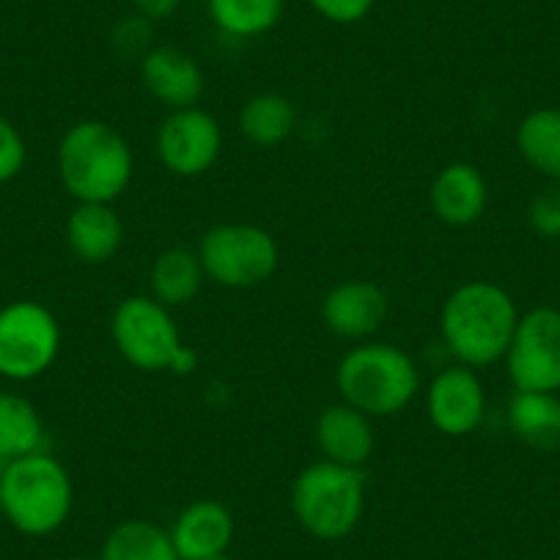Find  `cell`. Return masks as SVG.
<instances>
[{"mask_svg":"<svg viewBox=\"0 0 560 560\" xmlns=\"http://www.w3.org/2000/svg\"><path fill=\"white\" fill-rule=\"evenodd\" d=\"M516 305L505 289L489 280H470L443 305L440 327L448 352L462 365L481 369L505 358L516 330Z\"/></svg>","mask_w":560,"mask_h":560,"instance_id":"obj_1","label":"cell"},{"mask_svg":"<svg viewBox=\"0 0 560 560\" xmlns=\"http://www.w3.org/2000/svg\"><path fill=\"white\" fill-rule=\"evenodd\" d=\"M132 149L96 118L72 124L58 143V176L78 203H113L132 182Z\"/></svg>","mask_w":560,"mask_h":560,"instance_id":"obj_2","label":"cell"},{"mask_svg":"<svg viewBox=\"0 0 560 560\" xmlns=\"http://www.w3.org/2000/svg\"><path fill=\"white\" fill-rule=\"evenodd\" d=\"M74 489L67 467L47 451L7 462L0 481V514L25 536H50L72 511Z\"/></svg>","mask_w":560,"mask_h":560,"instance_id":"obj_3","label":"cell"},{"mask_svg":"<svg viewBox=\"0 0 560 560\" xmlns=\"http://www.w3.org/2000/svg\"><path fill=\"white\" fill-rule=\"evenodd\" d=\"M336 385L349 407L369 418H387L407 407L420 387L415 360L390 343H363L343 354Z\"/></svg>","mask_w":560,"mask_h":560,"instance_id":"obj_4","label":"cell"},{"mask_svg":"<svg viewBox=\"0 0 560 560\" xmlns=\"http://www.w3.org/2000/svg\"><path fill=\"white\" fill-rule=\"evenodd\" d=\"M292 509L314 538L338 541L349 536L365 509L363 472L330 459L314 462L294 481Z\"/></svg>","mask_w":560,"mask_h":560,"instance_id":"obj_5","label":"cell"},{"mask_svg":"<svg viewBox=\"0 0 560 560\" xmlns=\"http://www.w3.org/2000/svg\"><path fill=\"white\" fill-rule=\"evenodd\" d=\"M113 343L129 365L140 371H176L187 374L196 369V354L182 343L171 308L154 298L135 294L118 303L110 322Z\"/></svg>","mask_w":560,"mask_h":560,"instance_id":"obj_6","label":"cell"},{"mask_svg":"<svg viewBox=\"0 0 560 560\" xmlns=\"http://www.w3.org/2000/svg\"><path fill=\"white\" fill-rule=\"evenodd\" d=\"M198 258L218 287H261L278 269V242L269 231L250 223H220L201 236Z\"/></svg>","mask_w":560,"mask_h":560,"instance_id":"obj_7","label":"cell"},{"mask_svg":"<svg viewBox=\"0 0 560 560\" xmlns=\"http://www.w3.org/2000/svg\"><path fill=\"white\" fill-rule=\"evenodd\" d=\"M61 349V327L50 308L18 300L0 308V376L31 382L45 374Z\"/></svg>","mask_w":560,"mask_h":560,"instance_id":"obj_8","label":"cell"},{"mask_svg":"<svg viewBox=\"0 0 560 560\" xmlns=\"http://www.w3.org/2000/svg\"><path fill=\"white\" fill-rule=\"evenodd\" d=\"M505 360L516 390H560V311L533 308L522 316Z\"/></svg>","mask_w":560,"mask_h":560,"instance_id":"obj_9","label":"cell"},{"mask_svg":"<svg viewBox=\"0 0 560 560\" xmlns=\"http://www.w3.org/2000/svg\"><path fill=\"white\" fill-rule=\"evenodd\" d=\"M223 152V132L218 118L201 107L171 110L158 132V154L176 176H201L218 163Z\"/></svg>","mask_w":560,"mask_h":560,"instance_id":"obj_10","label":"cell"},{"mask_svg":"<svg viewBox=\"0 0 560 560\" xmlns=\"http://www.w3.org/2000/svg\"><path fill=\"white\" fill-rule=\"evenodd\" d=\"M427 412L432 427L448 438H465L481 427L487 393L470 365L440 371L427 390Z\"/></svg>","mask_w":560,"mask_h":560,"instance_id":"obj_11","label":"cell"},{"mask_svg":"<svg viewBox=\"0 0 560 560\" xmlns=\"http://www.w3.org/2000/svg\"><path fill=\"white\" fill-rule=\"evenodd\" d=\"M390 314L387 294L371 280H343L322 300V319L338 338L360 341L385 325Z\"/></svg>","mask_w":560,"mask_h":560,"instance_id":"obj_12","label":"cell"},{"mask_svg":"<svg viewBox=\"0 0 560 560\" xmlns=\"http://www.w3.org/2000/svg\"><path fill=\"white\" fill-rule=\"evenodd\" d=\"M140 80L149 94L171 110L196 107L203 94L201 67L176 47H154L140 58Z\"/></svg>","mask_w":560,"mask_h":560,"instance_id":"obj_13","label":"cell"},{"mask_svg":"<svg viewBox=\"0 0 560 560\" xmlns=\"http://www.w3.org/2000/svg\"><path fill=\"white\" fill-rule=\"evenodd\" d=\"M234 538V516L218 500H196L176 516L171 527L179 560H203L223 555Z\"/></svg>","mask_w":560,"mask_h":560,"instance_id":"obj_14","label":"cell"},{"mask_svg":"<svg viewBox=\"0 0 560 560\" xmlns=\"http://www.w3.org/2000/svg\"><path fill=\"white\" fill-rule=\"evenodd\" d=\"M316 443L325 459L347 467H360L374 454V427L371 418L347 401L332 404L316 420Z\"/></svg>","mask_w":560,"mask_h":560,"instance_id":"obj_15","label":"cell"},{"mask_svg":"<svg viewBox=\"0 0 560 560\" xmlns=\"http://www.w3.org/2000/svg\"><path fill=\"white\" fill-rule=\"evenodd\" d=\"M432 209L443 223L462 229L476 223L489 201V187L481 171L470 163H451L434 179Z\"/></svg>","mask_w":560,"mask_h":560,"instance_id":"obj_16","label":"cell"},{"mask_svg":"<svg viewBox=\"0 0 560 560\" xmlns=\"http://www.w3.org/2000/svg\"><path fill=\"white\" fill-rule=\"evenodd\" d=\"M67 242L80 261H110L124 242V223L110 203H78L67 220Z\"/></svg>","mask_w":560,"mask_h":560,"instance_id":"obj_17","label":"cell"},{"mask_svg":"<svg viewBox=\"0 0 560 560\" xmlns=\"http://www.w3.org/2000/svg\"><path fill=\"white\" fill-rule=\"evenodd\" d=\"M516 438L538 451H560V398L555 393L516 390L509 407Z\"/></svg>","mask_w":560,"mask_h":560,"instance_id":"obj_18","label":"cell"},{"mask_svg":"<svg viewBox=\"0 0 560 560\" xmlns=\"http://www.w3.org/2000/svg\"><path fill=\"white\" fill-rule=\"evenodd\" d=\"M207 272L198 253L187 247H168L154 258L152 267V294L165 308L187 305L201 292Z\"/></svg>","mask_w":560,"mask_h":560,"instance_id":"obj_19","label":"cell"},{"mask_svg":"<svg viewBox=\"0 0 560 560\" xmlns=\"http://www.w3.org/2000/svg\"><path fill=\"white\" fill-rule=\"evenodd\" d=\"M45 451V423L34 404L18 393H0V459L14 462Z\"/></svg>","mask_w":560,"mask_h":560,"instance_id":"obj_20","label":"cell"},{"mask_svg":"<svg viewBox=\"0 0 560 560\" xmlns=\"http://www.w3.org/2000/svg\"><path fill=\"white\" fill-rule=\"evenodd\" d=\"M100 560H179V552L168 530L147 520H129L113 527Z\"/></svg>","mask_w":560,"mask_h":560,"instance_id":"obj_21","label":"cell"},{"mask_svg":"<svg viewBox=\"0 0 560 560\" xmlns=\"http://www.w3.org/2000/svg\"><path fill=\"white\" fill-rule=\"evenodd\" d=\"M298 124V110L280 94H256L242 105L240 129L253 147H278Z\"/></svg>","mask_w":560,"mask_h":560,"instance_id":"obj_22","label":"cell"},{"mask_svg":"<svg viewBox=\"0 0 560 560\" xmlns=\"http://www.w3.org/2000/svg\"><path fill=\"white\" fill-rule=\"evenodd\" d=\"M516 147L527 165L549 179L560 182V110L558 107H544L533 110L516 132Z\"/></svg>","mask_w":560,"mask_h":560,"instance_id":"obj_23","label":"cell"},{"mask_svg":"<svg viewBox=\"0 0 560 560\" xmlns=\"http://www.w3.org/2000/svg\"><path fill=\"white\" fill-rule=\"evenodd\" d=\"M209 14L223 34L250 39L278 25L283 0H209Z\"/></svg>","mask_w":560,"mask_h":560,"instance_id":"obj_24","label":"cell"},{"mask_svg":"<svg viewBox=\"0 0 560 560\" xmlns=\"http://www.w3.org/2000/svg\"><path fill=\"white\" fill-rule=\"evenodd\" d=\"M25 158L28 149L20 129L7 116H0V185L18 179L20 171L25 168Z\"/></svg>","mask_w":560,"mask_h":560,"instance_id":"obj_25","label":"cell"},{"mask_svg":"<svg viewBox=\"0 0 560 560\" xmlns=\"http://www.w3.org/2000/svg\"><path fill=\"white\" fill-rule=\"evenodd\" d=\"M530 218L533 231L544 240H560V185L547 187L538 192L530 203Z\"/></svg>","mask_w":560,"mask_h":560,"instance_id":"obj_26","label":"cell"},{"mask_svg":"<svg viewBox=\"0 0 560 560\" xmlns=\"http://www.w3.org/2000/svg\"><path fill=\"white\" fill-rule=\"evenodd\" d=\"M149 42H152V20L147 18H129L118 23V28L113 31V45L121 56H147Z\"/></svg>","mask_w":560,"mask_h":560,"instance_id":"obj_27","label":"cell"},{"mask_svg":"<svg viewBox=\"0 0 560 560\" xmlns=\"http://www.w3.org/2000/svg\"><path fill=\"white\" fill-rule=\"evenodd\" d=\"M376 0H311V7L322 14L325 20L338 25H352L369 18Z\"/></svg>","mask_w":560,"mask_h":560,"instance_id":"obj_28","label":"cell"},{"mask_svg":"<svg viewBox=\"0 0 560 560\" xmlns=\"http://www.w3.org/2000/svg\"><path fill=\"white\" fill-rule=\"evenodd\" d=\"M140 18L147 20H165L179 9L182 0H132Z\"/></svg>","mask_w":560,"mask_h":560,"instance_id":"obj_29","label":"cell"},{"mask_svg":"<svg viewBox=\"0 0 560 560\" xmlns=\"http://www.w3.org/2000/svg\"><path fill=\"white\" fill-rule=\"evenodd\" d=\"M203 560H231V558L223 552V555H212V558H203Z\"/></svg>","mask_w":560,"mask_h":560,"instance_id":"obj_30","label":"cell"},{"mask_svg":"<svg viewBox=\"0 0 560 560\" xmlns=\"http://www.w3.org/2000/svg\"><path fill=\"white\" fill-rule=\"evenodd\" d=\"M3 470H7V462L0 459V481H3Z\"/></svg>","mask_w":560,"mask_h":560,"instance_id":"obj_31","label":"cell"},{"mask_svg":"<svg viewBox=\"0 0 560 560\" xmlns=\"http://www.w3.org/2000/svg\"><path fill=\"white\" fill-rule=\"evenodd\" d=\"M67 560H89V558H67Z\"/></svg>","mask_w":560,"mask_h":560,"instance_id":"obj_32","label":"cell"}]
</instances>
